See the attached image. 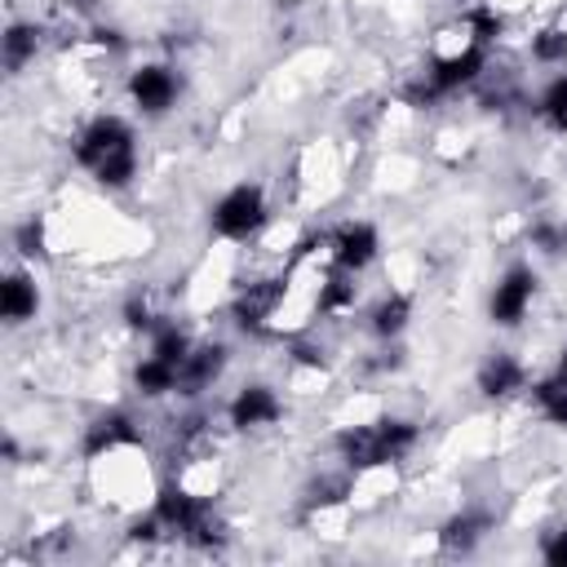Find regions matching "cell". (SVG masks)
Returning <instances> with one entry per match:
<instances>
[{
  "label": "cell",
  "mask_w": 567,
  "mask_h": 567,
  "mask_svg": "<svg viewBox=\"0 0 567 567\" xmlns=\"http://www.w3.org/2000/svg\"><path fill=\"white\" fill-rule=\"evenodd\" d=\"M75 159L102 182V186H128L137 173V146H133V128L120 115H97L80 142H75Z\"/></svg>",
  "instance_id": "1"
},
{
  "label": "cell",
  "mask_w": 567,
  "mask_h": 567,
  "mask_svg": "<svg viewBox=\"0 0 567 567\" xmlns=\"http://www.w3.org/2000/svg\"><path fill=\"white\" fill-rule=\"evenodd\" d=\"M341 461L350 470H368V465H390L399 456H408L416 447V425L412 421H372V425H354L337 434Z\"/></svg>",
  "instance_id": "2"
},
{
  "label": "cell",
  "mask_w": 567,
  "mask_h": 567,
  "mask_svg": "<svg viewBox=\"0 0 567 567\" xmlns=\"http://www.w3.org/2000/svg\"><path fill=\"white\" fill-rule=\"evenodd\" d=\"M266 226V195L261 186H230L217 204H213V230L221 239H248Z\"/></svg>",
  "instance_id": "3"
},
{
  "label": "cell",
  "mask_w": 567,
  "mask_h": 567,
  "mask_svg": "<svg viewBox=\"0 0 567 567\" xmlns=\"http://www.w3.org/2000/svg\"><path fill=\"white\" fill-rule=\"evenodd\" d=\"M532 297H536V275H532L527 266H514V270H505V275H501V284L492 288V301H487V315H492V323H501V328H514V323H523V315H527Z\"/></svg>",
  "instance_id": "4"
},
{
  "label": "cell",
  "mask_w": 567,
  "mask_h": 567,
  "mask_svg": "<svg viewBox=\"0 0 567 567\" xmlns=\"http://www.w3.org/2000/svg\"><path fill=\"white\" fill-rule=\"evenodd\" d=\"M177 89H182V80L173 75V66H159V62L137 66L128 75V97H133V106L142 115H164L177 102Z\"/></svg>",
  "instance_id": "5"
},
{
  "label": "cell",
  "mask_w": 567,
  "mask_h": 567,
  "mask_svg": "<svg viewBox=\"0 0 567 567\" xmlns=\"http://www.w3.org/2000/svg\"><path fill=\"white\" fill-rule=\"evenodd\" d=\"M279 412H284V403H279V394H275L270 385H244V390L230 399V408H226V416H230V425H235V430L275 425V421H279Z\"/></svg>",
  "instance_id": "6"
},
{
  "label": "cell",
  "mask_w": 567,
  "mask_h": 567,
  "mask_svg": "<svg viewBox=\"0 0 567 567\" xmlns=\"http://www.w3.org/2000/svg\"><path fill=\"white\" fill-rule=\"evenodd\" d=\"M483 66H487L483 44H465V49H456V53H447V58H439V62L430 66V89H434V93H452V89L478 80Z\"/></svg>",
  "instance_id": "7"
},
{
  "label": "cell",
  "mask_w": 567,
  "mask_h": 567,
  "mask_svg": "<svg viewBox=\"0 0 567 567\" xmlns=\"http://www.w3.org/2000/svg\"><path fill=\"white\" fill-rule=\"evenodd\" d=\"M377 248H381V239H377V230L368 221H346L337 230V239H332V252H337L341 270H363L377 257Z\"/></svg>",
  "instance_id": "8"
},
{
  "label": "cell",
  "mask_w": 567,
  "mask_h": 567,
  "mask_svg": "<svg viewBox=\"0 0 567 567\" xmlns=\"http://www.w3.org/2000/svg\"><path fill=\"white\" fill-rule=\"evenodd\" d=\"M35 306H40L35 279L22 275V270H9L4 284H0V315L9 323H27V319H35Z\"/></svg>",
  "instance_id": "9"
},
{
  "label": "cell",
  "mask_w": 567,
  "mask_h": 567,
  "mask_svg": "<svg viewBox=\"0 0 567 567\" xmlns=\"http://www.w3.org/2000/svg\"><path fill=\"white\" fill-rule=\"evenodd\" d=\"M279 297H284V284H279V279L248 284V292H239V301H235V319H239L244 328H261V323L275 315Z\"/></svg>",
  "instance_id": "10"
},
{
  "label": "cell",
  "mask_w": 567,
  "mask_h": 567,
  "mask_svg": "<svg viewBox=\"0 0 567 567\" xmlns=\"http://www.w3.org/2000/svg\"><path fill=\"white\" fill-rule=\"evenodd\" d=\"M133 439H137L133 421H128L124 412H106V416H97V421L89 425V434H84V456L115 452V447H124V443H133Z\"/></svg>",
  "instance_id": "11"
},
{
  "label": "cell",
  "mask_w": 567,
  "mask_h": 567,
  "mask_svg": "<svg viewBox=\"0 0 567 567\" xmlns=\"http://www.w3.org/2000/svg\"><path fill=\"white\" fill-rule=\"evenodd\" d=\"M478 390L487 399H505L514 390H523V363L514 354H492L483 368H478Z\"/></svg>",
  "instance_id": "12"
},
{
  "label": "cell",
  "mask_w": 567,
  "mask_h": 567,
  "mask_svg": "<svg viewBox=\"0 0 567 567\" xmlns=\"http://www.w3.org/2000/svg\"><path fill=\"white\" fill-rule=\"evenodd\" d=\"M221 368H226V350H221V346H199V350H190V359L182 363V381H177V385H186V394H199Z\"/></svg>",
  "instance_id": "13"
},
{
  "label": "cell",
  "mask_w": 567,
  "mask_h": 567,
  "mask_svg": "<svg viewBox=\"0 0 567 567\" xmlns=\"http://www.w3.org/2000/svg\"><path fill=\"white\" fill-rule=\"evenodd\" d=\"M483 536H487V518H483V514H456V518L443 523L439 545H443L447 554H470Z\"/></svg>",
  "instance_id": "14"
},
{
  "label": "cell",
  "mask_w": 567,
  "mask_h": 567,
  "mask_svg": "<svg viewBox=\"0 0 567 567\" xmlns=\"http://www.w3.org/2000/svg\"><path fill=\"white\" fill-rule=\"evenodd\" d=\"M133 381H137V390L142 394H168V390H177V381H182V368H173V363H164L159 354H146L142 363H137V372H133Z\"/></svg>",
  "instance_id": "15"
},
{
  "label": "cell",
  "mask_w": 567,
  "mask_h": 567,
  "mask_svg": "<svg viewBox=\"0 0 567 567\" xmlns=\"http://www.w3.org/2000/svg\"><path fill=\"white\" fill-rule=\"evenodd\" d=\"M35 44H40V31L31 22H13L4 31V66L9 71H22L31 58H35Z\"/></svg>",
  "instance_id": "16"
},
{
  "label": "cell",
  "mask_w": 567,
  "mask_h": 567,
  "mask_svg": "<svg viewBox=\"0 0 567 567\" xmlns=\"http://www.w3.org/2000/svg\"><path fill=\"white\" fill-rule=\"evenodd\" d=\"M408 319H412V301L408 297H381L377 301V310H372V332L377 337H399L403 328H408Z\"/></svg>",
  "instance_id": "17"
},
{
  "label": "cell",
  "mask_w": 567,
  "mask_h": 567,
  "mask_svg": "<svg viewBox=\"0 0 567 567\" xmlns=\"http://www.w3.org/2000/svg\"><path fill=\"white\" fill-rule=\"evenodd\" d=\"M532 399H536V408L545 412L549 425H563V430H567V381H563V377L536 381V385H532Z\"/></svg>",
  "instance_id": "18"
},
{
  "label": "cell",
  "mask_w": 567,
  "mask_h": 567,
  "mask_svg": "<svg viewBox=\"0 0 567 567\" xmlns=\"http://www.w3.org/2000/svg\"><path fill=\"white\" fill-rule=\"evenodd\" d=\"M190 337L177 328V323H159L155 328V337H151V354H159L164 363H173V368H182L186 359H190Z\"/></svg>",
  "instance_id": "19"
},
{
  "label": "cell",
  "mask_w": 567,
  "mask_h": 567,
  "mask_svg": "<svg viewBox=\"0 0 567 567\" xmlns=\"http://www.w3.org/2000/svg\"><path fill=\"white\" fill-rule=\"evenodd\" d=\"M540 120L558 133H567V75L549 80V89L540 93Z\"/></svg>",
  "instance_id": "20"
},
{
  "label": "cell",
  "mask_w": 567,
  "mask_h": 567,
  "mask_svg": "<svg viewBox=\"0 0 567 567\" xmlns=\"http://www.w3.org/2000/svg\"><path fill=\"white\" fill-rule=\"evenodd\" d=\"M350 301H354V284H350L346 275H332V279L319 288V310H328V315H332V310H346Z\"/></svg>",
  "instance_id": "21"
},
{
  "label": "cell",
  "mask_w": 567,
  "mask_h": 567,
  "mask_svg": "<svg viewBox=\"0 0 567 567\" xmlns=\"http://www.w3.org/2000/svg\"><path fill=\"white\" fill-rule=\"evenodd\" d=\"M465 27H470V44H487V40L501 35L496 9H474V13H465Z\"/></svg>",
  "instance_id": "22"
},
{
  "label": "cell",
  "mask_w": 567,
  "mask_h": 567,
  "mask_svg": "<svg viewBox=\"0 0 567 567\" xmlns=\"http://www.w3.org/2000/svg\"><path fill=\"white\" fill-rule=\"evenodd\" d=\"M532 58L536 62H567V31H540L532 40Z\"/></svg>",
  "instance_id": "23"
},
{
  "label": "cell",
  "mask_w": 567,
  "mask_h": 567,
  "mask_svg": "<svg viewBox=\"0 0 567 567\" xmlns=\"http://www.w3.org/2000/svg\"><path fill=\"white\" fill-rule=\"evenodd\" d=\"M540 558H545L549 567H567V527H558V532H549V536H545Z\"/></svg>",
  "instance_id": "24"
},
{
  "label": "cell",
  "mask_w": 567,
  "mask_h": 567,
  "mask_svg": "<svg viewBox=\"0 0 567 567\" xmlns=\"http://www.w3.org/2000/svg\"><path fill=\"white\" fill-rule=\"evenodd\" d=\"M13 244H18V252H40V226L35 221H27V226H18V235H13Z\"/></svg>",
  "instance_id": "25"
},
{
  "label": "cell",
  "mask_w": 567,
  "mask_h": 567,
  "mask_svg": "<svg viewBox=\"0 0 567 567\" xmlns=\"http://www.w3.org/2000/svg\"><path fill=\"white\" fill-rule=\"evenodd\" d=\"M532 239L540 244V252H558V244H563L554 226H536V230H532Z\"/></svg>",
  "instance_id": "26"
},
{
  "label": "cell",
  "mask_w": 567,
  "mask_h": 567,
  "mask_svg": "<svg viewBox=\"0 0 567 567\" xmlns=\"http://www.w3.org/2000/svg\"><path fill=\"white\" fill-rule=\"evenodd\" d=\"M558 377L567 381V346H563V354H558Z\"/></svg>",
  "instance_id": "27"
}]
</instances>
